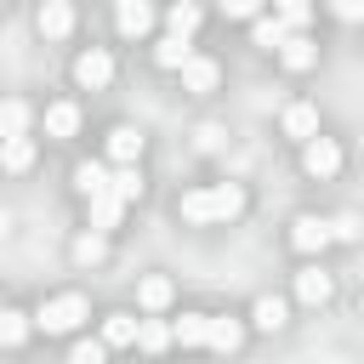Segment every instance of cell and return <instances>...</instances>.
Segmentation results:
<instances>
[{"mask_svg":"<svg viewBox=\"0 0 364 364\" xmlns=\"http://www.w3.org/2000/svg\"><path fill=\"white\" fill-rule=\"evenodd\" d=\"M239 210H245V188L239 182H210V188L182 193V216L188 222H228Z\"/></svg>","mask_w":364,"mask_h":364,"instance_id":"6da1fadb","label":"cell"},{"mask_svg":"<svg viewBox=\"0 0 364 364\" xmlns=\"http://www.w3.org/2000/svg\"><path fill=\"white\" fill-rule=\"evenodd\" d=\"M80 318H85V296H57V301H46L40 313H34V324L46 330V336H68V330H80Z\"/></svg>","mask_w":364,"mask_h":364,"instance_id":"7a4b0ae2","label":"cell"},{"mask_svg":"<svg viewBox=\"0 0 364 364\" xmlns=\"http://www.w3.org/2000/svg\"><path fill=\"white\" fill-rule=\"evenodd\" d=\"M290 245H296L301 256L324 250V245H330V222H324V216H296V222H290Z\"/></svg>","mask_w":364,"mask_h":364,"instance_id":"3957f363","label":"cell"},{"mask_svg":"<svg viewBox=\"0 0 364 364\" xmlns=\"http://www.w3.org/2000/svg\"><path fill=\"white\" fill-rule=\"evenodd\" d=\"M74 80H80L85 91H102V85L114 80V57H108V51H85V57L74 63Z\"/></svg>","mask_w":364,"mask_h":364,"instance_id":"277c9868","label":"cell"},{"mask_svg":"<svg viewBox=\"0 0 364 364\" xmlns=\"http://www.w3.org/2000/svg\"><path fill=\"white\" fill-rule=\"evenodd\" d=\"M301 165H307V176H336V171H341V148H336L330 136H313L307 154H301Z\"/></svg>","mask_w":364,"mask_h":364,"instance_id":"5b68a950","label":"cell"},{"mask_svg":"<svg viewBox=\"0 0 364 364\" xmlns=\"http://www.w3.org/2000/svg\"><path fill=\"white\" fill-rule=\"evenodd\" d=\"M154 28V6L148 0H119V34L125 40H142Z\"/></svg>","mask_w":364,"mask_h":364,"instance_id":"8992f818","label":"cell"},{"mask_svg":"<svg viewBox=\"0 0 364 364\" xmlns=\"http://www.w3.org/2000/svg\"><path fill=\"white\" fill-rule=\"evenodd\" d=\"M68 28H74V6H68V0H46V6H40V34H46V40H63Z\"/></svg>","mask_w":364,"mask_h":364,"instance_id":"52a82bcc","label":"cell"},{"mask_svg":"<svg viewBox=\"0 0 364 364\" xmlns=\"http://www.w3.org/2000/svg\"><path fill=\"white\" fill-rule=\"evenodd\" d=\"M313 131H318V108H313V102H290V108H284V136L313 142Z\"/></svg>","mask_w":364,"mask_h":364,"instance_id":"ba28073f","label":"cell"},{"mask_svg":"<svg viewBox=\"0 0 364 364\" xmlns=\"http://www.w3.org/2000/svg\"><path fill=\"white\" fill-rule=\"evenodd\" d=\"M108 154H114L119 165H136V159H142V131H136V125L108 131Z\"/></svg>","mask_w":364,"mask_h":364,"instance_id":"9c48e42d","label":"cell"},{"mask_svg":"<svg viewBox=\"0 0 364 364\" xmlns=\"http://www.w3.org/2000/svg\"><path fill=\"white\" fill-rule=\"evenodd\" d=\"M136 330H142V318H131V313H108V324H102V347H131Z\"/></svg>","mask_w":364,"mask_h":364,"instance_id":"30bf717a","label":"cell"},{"mask_svg":"<svg viewBox=\"0 0 364 364\" xmlns=\"http://www.w3.org/2000/svg\"><path fill=\"white\" fill-rule=\"evenodd\" d=\"M250 34H256V46H262V51H284L290 23H284V17H256V28H250Z\"/></svg>","mask_w":364,"mask_h":364,"instance_id":"8fae6325","label":"cell"},{"mask_svg":"<svg viewBox=\"0 0 364 364\" xmlns=\"http://www.w3.org/2000/svg\"><path fill=\"white\" fill-rule=\"evenodd\" d=\"M182 85L188 91H216V63L210 57H188L182 63Z\"/></svg>","mask_w":364,"mask_h":364,"instance_id":"7c38bea8","label":"cell"},{"mask_svg":"<svg viewBox=\"0 0 364 364\" xmlns=\"http://www.w3.org/2000/svg\"><path fill=\"white\" fill-rule=\"evenodd\" d=\"M119 210H125V199H119L114 182H108V193L91 199V228H119Z\"/></svg>","mask_w":364,"mask_h":364,"instance_id":"4fadbf2b","label":"cell"},{"mask_svg":"<svg viewBox=\"0 0 364 364\" xmlns=\"http://www.w3.org/2000/svg\"><path fill=\"white\" fill-rule=\"evenodd\" d=\"M296 296H301L307 307H318V301H330V273H318V267H307V273H296Z\"/></svg>","mask_w":364,"mask_h":364,"instance_id":"5bb4252c","label":"cell"},{"mask_svg":"<svg viewBox=\"0 0 364 364\" xmlns=\"http://www.w3.org/2000/svg\"><path fill=\"white\" fill-rule=\"evenodd\" d=\"M23 131H28V102L6 97V102H0V142H11V136H23Z\"/></svg>","mask_w":364,"mask_h":364,"instance_id":"9a60e30c","label":"cell"},{"mask_svg":"<svg viewBox=\"0 0 364 364\" xmlns=\"http://www.w3.org/2000/svg\"><path fill=\"white\" fill-rule=\"evenodd\" d=\"M165 28H171L176 40H188V34L199 28V6H193V0H176V6L165 11Z\"/></svg>","mask_w":364,"mask_h":364,"instance_id":"2e32d148","label":"cell"},{"mask_svg":"<svg viewBox=\"0 0 364 364\" xmlns=\"http://www.w3.org/2000/svg\"><path fill=\"white\" fill-rule=\"evenodd\" d=\"M279 57H284V68H296V74H301V68H313V57H318V46H313L307 34H290Z\"/></svg>","mask_w":364,"mask_h":364,"instance_id":"e0dca14e","label":"cell"},{"mask_svg":"<svg viewBox=\"0 0 364 364\" xmlns=\"http://www.w3.org/2000/svg\"><path fill=\"white\" fill-rule=\"evenodd\" d=\"M46 131H51V136H74V131H80V108H74V102H51V108H46Z\"/></svg>","mask_w":364,"mask_h":364,"instance_id":"ac0fdd59","label":"cell"},{"mask_svg":"<svg viewBox=\"0 0 364 364\" xmlns=\"http://www.w3.org/2000/svg\"><path fill=\"white\" fill-rule=\"evenodd\" d=\"M136 301H142L148 313H159V307H171V279H159V273H148V279L136 284Z\"/></svg>","mask_w":364,"mask_h":364,"instance_id":"d6986e66","label":"cell"},{"mask_svg":"<svg viewBox=\"0 0 364 364\" xmlns=\"http://www.w3.org/2000/svg\"><path fill=\"white\" fill-rule=\"evenodd\" d=\"M182 347H199V341H210V313H182V324L171 330Z\"/></svg>","mask_w":364,"mask_h":364,"instance_id":"ffe728a7","label":"cell"},{"mask_svg":"<svg viewBox=\"0 0 364 364\" xmlns=\"http://www.w3.org/2000/svg\"><path fill=\"white\" fill-rule=\"evenodd\" d=\"M239 341H245V324L239 318H210V347L216 353H239Z\"/></svg>","mask_w":364,"mask_h":364,"instance_id":"44dd1931","label":"cell"},{"mask_svg":"<svg viewBox=\"0 0 364 364\" xmlns=\"http://www.w3.org/2000/svg\"><path fill=\"white\" fill-rule=\"evenodd\" d=\"M0 165H6V171H28V165H34V142H28V136L0 142Z\"/></svg>","mask_w":364,"mask_h":364,"instance_id":"7402d4cb","label":"cell"},{"mask_svg":"<svg viewBox=\"0 0 364 364\" xmlns=\"http://www.w3.org/2000/svg\"><path fill=\"white\" fill-rule=\"evenodd\" d=\"M28 330H34V324H28V313H11V307L0 313V347H23V341H28Z\"/></svg>","mask_w":364,"mask_h":364,"instance_id":"603a6c76","label":"cell"},{"mask_svg":"<svg viewBox=\"0 0 364 364\" xmlns=\"http://www.w3.org/2000/svg\"><path fill=\"white\" fill-rule=\"evenodd\" d=\"M108 182H114V176H108L102 165H80V171H74V188H80L85 199H97V193H108Z\"/></svg>","mask_w":364,"mask_h":364,"instance_id":"cb8c5ba5","label":"cell"},{"mask_svg":"<svg viewBox=\"0 0 364 364\" xmlns=\"http://www.w3.org/2000/svg\"><path fill=\"white\" fill-rule=\"evenodd\" d=\"M154 57H159V68H182L193 51H188V40H176V34H165L159 46H154Z\"/></svg>","mask_w":364,"mask_h":364,"instance_id":"d4e9b609","label":"cell"},{"mask_svg":"<svg viewBox=\"0 0 364 364\" xmlns=\"http://www.w3.org/2000/svg\"><path fill=\"white\" fill-rule=\"evenodd\" d=\"M136 341H142V353H165V347H171L176 336H171V330H165L159 318H142V330H136Z\"/></svg>","mask_w":364,"mask_h":364,"instance_id":"484cf974","label":"cell"},{"mask_svg":"<svg viewBox=\"0 0 364 364\" xmlns=\"http://www.w3.org/2000/svg\"><path fill=\"white\" fill-rule=\"evenodd\" d=\"M250 318H256V324H262V330H279V324H284V301H279V296H262V301H256V313H250Z\"/></svg>","mask_w":364,"mask_h":364,"instance_id":"4316f807","label":"cell"},{"mask_svg":"<svg viewBox=\"0 0 364 364\" xmlns=\"http://www.w3.org/2000/svg\"><path fill=\"white\" fill-rule=\"evenodd\" d=\"M114 193L131 205V199H142V176H136V165H119V176H114Z\"/></svg>","mask_w":364,"mask_h":364,"instance_id":"83f0119b","label":"cell"},{"mask_svg":"<svg viewBox=\"0 0 364 364\" xmlns=\"http://www.w3.org/2000/svg\"><path fill=\"white\" fill-rule=\"evenodd\" d=\"M273 6H279V17H284L290 28H301V23H307V11H313V0H273Z\"/></svg>","mask_w":364,"mask_h":364,"instance_id":"f1b7e54d","label":"cell"},{"mask_svg":"<svg viewBox=\"0 0 364 364\" xmlns=\"http://www.w3.org/2000/svg\"><path fill=\"white\" fill-rule=\"evenodd\" d=\"M74 256H80V262H102V256H108V245H102V233H85V239L74 245Z\"/></svg>","mask_w":364,"mask_h":364,"instance_id":"f546056e","label":"cell"},{"mask_svg":"<svg viewBox=\"0 0 364 364\" xmlns=\"http://www.w3.org/2000/svg\"><path fill=\"white\" fill-rule=\"evenodd\" d=\"M330 11H336L341 23H364V0H330Z\"/></svg>","mask_w":364,"mask_h":364,"instance_id":"4dcf8cb0","label":"cell"},{"mask_svg":"<svg viewBox=\"0 0 364 364\" xmlns=\"http://www.w3.org/2000/svg\"><path fill=\"white\" fill-rule=\"evenodd\" d=\"M68 364H102V341H80Z\"/></svg>","mask_w":364,"mask_h":364,"instance_id":"1f68e13d","label":"cell"},{"mask_svg":"<svg viewBox=\"0 0 364 364\" xmlns=\"http://www.w3.org/2000/svg\"><path fill=\"white\" fill-rule=\"evenodd\" d=\"M228 6V17H256L262 11V0H222Z\"/></svg>","mask_w":364,"mask_h":364,"instance_id":"d6a6232c","label":"cell"},{"mask_svg":"<svg viewBox=\"0 0 364 364\" xmlns=\"http://www.w3.org/2000/svg\"><path fill=\"white\" fill-rule=\"evenodd\" d=\"M353 233H358L353 216H336V222H330V239H353Z\"/></svg>","mask_w":364,"mask_h":364,"instance_id":"836d02e7","label":"cell"},{"mask_svg":"<svg viewBox=\"0 0 364 364\" xmlns=\"http://www.w3.org/2000/svg\"><path fill=\"white\" fill-rule=\"evenodd\" d=\"M358 313H364V301H358Z\"/></svg>","mask_w":364,"mask_h":364,"instance_id":"e575fe53","label":"cell"},{"mask_svg":"<svg viewBox=\"0 0 364 364\" xmlns=\"http://www.w3.org/2000/svg\"><path fill=\"white\" fill-rule=\"evenodd\" d=\"M0 313H6V307H0Z\"/></svg>","mask_w":364,"mask_h":364,"instance_id":"d590c367","label":"cell"},{"mask_svg":"<svg viewBox=\"0 0 364 364\" xmlns=\"http://www.w3.org/2000/svg\"><path fill=\"white\" fill-rule=\"evenodd\" d=\"M0 6H6V0H0Z\"/></svg>","mask_w":364,"mask_h":364,"instance_id":"8d00e7d4","label":"cell"}]
</instances>
